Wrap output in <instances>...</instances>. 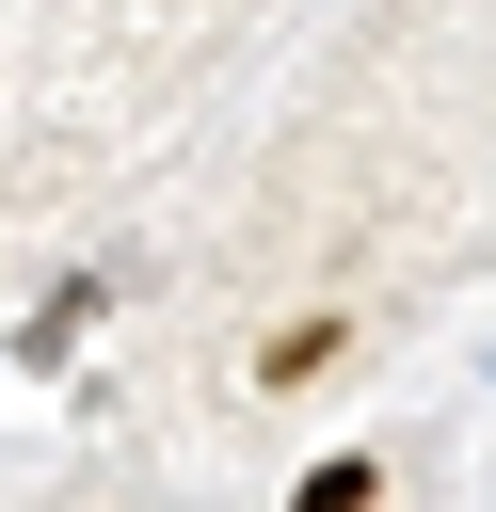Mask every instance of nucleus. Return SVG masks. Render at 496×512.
I'll use <instances>...</instances> for the list:
<instances>
[{
	"label": "nucleus",
	"mask_w": 496,
	"mask_h": 512,
	"mask_svg": "<svg viewBox=\"0 0 496 512\" xmlns=\"http://www.w3.org/2000/svg\"><path fill=\"white\" fill-rule=\"evenodd\" d=\"M368 496H384L368 464H304V496H288V512H368Z\"/></svg>",
	"instance_id": "nucleus-2"
},
{
	"label": "nucleus",
	"mask_w": 496,
	"mask_h": 512,
	"mask_svg": "<svg viewBox=\"0 0 496 512\" xmlns=\"http://www.w3.org/2000/svg\"><path fill=\"white\" fill-rule=\"evenodd\" d=\"M320 368H336V320H288V336L256 352V384H320Z\"/></svg>",
	"instance_id": "nucleus-1"
}]
</instances>
